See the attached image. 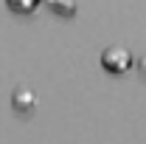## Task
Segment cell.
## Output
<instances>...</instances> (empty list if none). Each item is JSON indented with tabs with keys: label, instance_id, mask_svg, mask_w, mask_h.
<instances>
[{
	"label": "cell",
	"instance_id": "cell-1",
	"mask_svg": "<svg viewBox=\"0 0 146 144\" xmlns=\"http://www.w3.org/2000/svg\"><path fill=\"white\" fill-rule=\"evenodd\" d=\"M101 59H104V65H107L110 71H124V68H129V62H132L129 51L121 48V45H110L107 51L101 54Z\"/></svg>",
	"mask_w": 146,
	"mask_h": 144
},
{
	"label": "cell",
	"instance_id": "cell-2",
	"mask_svg": "<svg viewBox=\"0 0 146 144\" xmlns=\"http://www.w3.org/2000/svg\"><path fill=\"white\" fill-rule=\"evenodd\" d=\"M14 105L23 108V110L34 108V93H31L28 88H17V90H14Z\"/></svg>",
	"mask_w": 146,
	"mask_h": 144
},
{
	"label": "cell",
	"instance_id": "cell-3",
	"mask_svg": "<svg viewBox=\"0 0 146 144\" xmlns=\"http://www.w3.org/2000/svg\"><path fill=\"white\" fill-rule=\"evenodd\" d=\"M141 71L146 73V57H141Z\"/></svg>",
	"mask_w": 146,
	"mask_h": 144
}]
</instances>
